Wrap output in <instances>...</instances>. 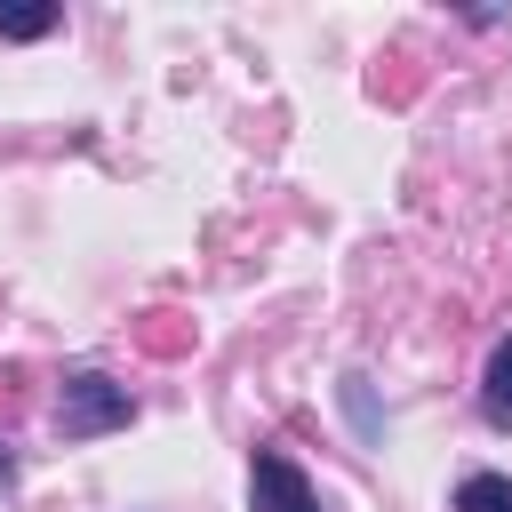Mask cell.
<instances>
[{
    "label": "cell",
    "mask_w": 512,
    "mask_h": 512,
    "mask_svg": "<svg viewBox=\"0 0 512 512\" xmlns=\"http://www.w3.org/2000/svg\"><path fill=\"white\" fill-rule=\"evenodd\" d=\"M456 512H512V480L504 472H472L456 488Z\"/></svg>",
    "instance_id": "cell-5"
},
{
    "label": "cell",
    "mask_w": 512,
    "mask_h": 512,
    "mask_svg": "<svg viewBox=\"0 0 512 512\" xmlns=\"http://www.w3.org/2000/svg\"><path fill=\"white\" fill-rule=\"evenodd\" d=\"M128 416H136V392H128V384H112L104 368H80V376H64V392H56V432H64V440L120 432Z\"/></svg>",
    "instance_id": "cell-1"
},
{
    "label": "cell",
    "mask_w": 512,
    "mask_h": 512,
    "mask_svg": "<svg viewBox=\"0 0 512 512\" xmlns=\"http://www.w3.org/2000/svg\"><path fill=\"white\" fill-rule=\"evenodd\" d=\"M248 504H256V512H320L312 480H304L280 448H256V464H248Z\"/></svg>",
    "instance_id": "cell-2"
},
{
    "label": "cell",
    "mask_w": 512,
    "mask_h": 512,
    "mask_svg": "<svg viewBox=\"0 0 512 512\" xmlns=\"http://www.w3.org/2000/svg\"><path fill=\"white\" fill-rule=\"evenodd\" d=\"M40 32H56L48 0H0V40H40Z\"/></svg>",
    "instance_id": "cell-4"
},
{
    "label": "cell",
    "mask_w": 512,
    "mask_h": 512,
    "mask_svg": "<svg viewBox=\"0 0 512 512\" xmlns=\"http://www.w3.org/2000/svg\"><path fill=\"white\" fill-rule=\"evenodd\" d=\"M480 408H488V424H496V432H512V336L488 352V376H480Z\"/></svg>",
    "instance_id": "cell-3"
}]
</instances>
